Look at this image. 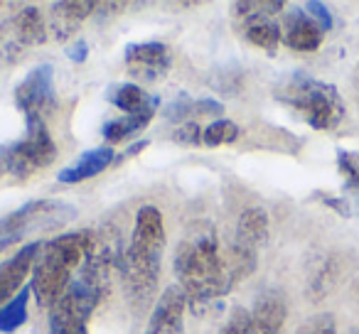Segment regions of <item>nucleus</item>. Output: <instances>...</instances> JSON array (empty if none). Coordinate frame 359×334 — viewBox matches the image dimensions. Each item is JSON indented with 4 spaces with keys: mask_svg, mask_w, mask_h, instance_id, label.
<instances>
[{
    "mask_svg": "<svg viewBox=\"0 0 359 334\" xmlns=\"http://www.w3.org/2000/svg\"><path fill=\"white\" fill-rule=\"evenodd\" d=\"M30 288H22L8 305L0 307V332H15L27 322V307H30Z\"/></svg>",
    "mask_w": 359,
    "mask_h": 334,
    "instance_id": "21",
    "label": "nucleus"
},
{
    "mask_svg": "<svg viewBox=\"0 0 359 334\" xmlns=\"http://www.w3.org/2000/svg\"><path fill=\"white\" fill-rule=\"evenodd\" d=\"M224 111V106L219 104V101H215V99H200V101H195V113H200V116H212V113H222Z\"/></svg>",
    "mask_w": 359,
    "mask_h": 334,
    "instance_id": "30",
    "label": "nucleus"
},
{
    "mask_svg": "<svg viewBox=\"0 0 359 334\" xmlns=\"http://www.w3.org/2000/svg\"><path fill=\"white\" fill-rule=\"evenodd\" d=\"M165 253V221L158 207L145 204L135 214L133 234L121 258V278L133 307L150 305L158 288Z\"/></svg>",
    "mask_w": 359,
    "mask_h": 334,
    "instance_id": "2",
    "label": "nucleus"
},
{
    "mask_svg": "<svg viewBox=\"0 0 359 334\" xmlns=\"http://www.w3.org/2000/svg\"><path fill=\"white\" fill-rule=\"evenodd\" d=\"M202 133H205V130H202L195 120H190V123L180 125V128L175 130L172 140H177V143H182V145H200L202 143Z\"/></svg>",
    "mask_w": 359,
    "mask_h": 334,
    "instance_id": "28",
    "label": "nucleus"
},
{
    "mask_svg": "<svg viewBox=\"0 0 359 334\" xmlns=\"http://www.w3.org/2000/svg\"><path fill=\"white\" fill-rule=\"evenodd\" d=\"M244 37L254 47H261L264 52L273 55L278 50L280 40H283V30L269 15H254L244 18Z\"/></svg>",
    "mask_w": 359,
    "mask_h": 334,
    "instance_id": "19",
    "label": "nucleus"
},
{
    "mask_svg": "<svg viewBox=\"0 0 359 334\" xmlns=\"http://www.w3.org/2000/svg\"><path fill=\"white\" fill-rule=\"evenodd\" d=\"M126 69L138 81H160L172 69V52L163 42H138L126 47Z\"/></svg>",
    "mask_w": 359,
    "mask_h": 334,
    "instance_id": "10",
    "label": "nucleus"
},
{
    "mask_svg": "<svg viewBox=\"0 0 359 334\" xmlns=\"http://www.w3.org/2000/svg\"><path fill=\"white\" fill-rule=\"evenodd\" d=\"M40 251H42V244H27V246H22L15 256H11L8 260L0 263V305L6 302V300L11 302L22 290L25 278L35 270Z\"/></svg>",
    "mask_w": 359,
    "mask_h": 334,
    "instance_id": "12",
    "label": "nucleus"
},
{
    "mask_svg": "<svg viewBox=\"0 0 359 334\" xmlns=\"http://www.w3.org/2000/svg\"><path fill=\"white\" fill-rule=\"evenodd\" d=\"M55 69L52 64H37L15 86V106L27 118H45L55 109Z\"/></svg>",
    "mask_w": 359,
    "mask_h": 334,
    "instance_id": "9",
    "label": "nucleus"
},
{
    "mask_svg": "<svg viewBox=\"0 0 359 334\" xmlns=\"http://www.w3.org/2000/svg\"><path fill=\"white\" fill-rule=\"evenodd\" d=\"M285 298L278 290H266L256 298L251 309V334H280L285 322Z\"/></svg>",
    "mask_w": 359,
    "mask_h": 334,
    "instance_id": "14",
    "label": "nucleus"
},
{
    "mask_svg": "<svg viewBox=\"0 0 359 334\" xmlns=\"http://www.w3.org/2000/svg\"><path fill=\"white\" fill-rule=\"evenodd\" d=\"M285 8V3H280V0H266V3H261V0H256V3H236L231 11H234L236 18H254V15H276V13H280Z\"/></svg>",
    "mask_w": 359,
    "mask_h": 334,
    "instance_id": "24",
    "label": "nucleus"
},
{
    "mask_svg": "<svg viewBox=\"0 0 359 334\" xmlns=\"http://www.w3.org/2000/svg\"><path fill=\"white\" fill-rule=\"evenodd\" d=\"M158 106H160V99L155 96V99L150 101V106H145L138 113H128V116H123V118L109 120V123L104 125L106 143H123V140H128V138H135V135L148 128L150 120L155 118Z\"/></svg>",
    "mask_w": 359,
    "mask_h": 334,
    "instance_id": "18",
    "label": "nucleus"
},
{
    "mask_svg": "<svg viewBox=\"0 0 359 334\" xmlns=\"http://www.w3.org/2000/svg\"><path fill=\"white\" fill-rule=\"evenodd\" d=\"M153 99L155 96L145 94L138 84H116L109 89V101L116 106V109L126 111V116L143 111L145 106H150V101Z\"/></svg>",
    "mask_w": 359,
    "mask_h": 334,
    "instance_id": "20",
    "label": "nucleus"
},
{
    "mask_svg": "<svg viewBox=\"0 0 359 334\" xmlns=\"http://www.w3.org/2000/svg\"><path fill=\"white\" fill-rule=\"evenodd\" d=\"M175 278L187 305L200 309L224 298L222 290V251L212 221H195L180 239L172 258Z\"/></svg>",
    "mask_w": 359,
    "mask_h": 334,
    "instance_id": "1",
    "label": "nucleus"
},
{
    "mask_svg": "<svg viewBox=\"0 0 359 334\" xmlns=\"http://www.w3.org/2000/svg\"><path fill=\"white\" fill-rule=\"evenodd\" d=\"M86 52H89V45H86L84 40H76V45H72L69 50H67V57H69L72 62H84Z\"/></svg>",
    "mask_w": 359,
    "mask_h": 334,
    "instance_id": "31",
    "label": "nucleus"
},
{
    "mask_svg": "<svg viewBox=\"0 0 359 334\" xmlns=\"http://www.w3.org/2000/svg\"><path fill=\"white\" fill-rule=\"evenodd\" d=\"M6 170V162H3V150H0V172Z\"/></svg>",
    "mask_w": 359,
    "mask_h": 334,
    "instance_id": "32",
    "label": "nucleus"
},
{
    "mask_svg": "<svg viewBox=\"0 0 359 334\" xmlns=\"http://www.w3.org/2000/svg\"><path fill=\"white\" fill-rule=\"evenodd\" d=\"M0 150H3L6 172H11L18 180H27L35 172L45 170L57 158V143L47 130L45 118H27L25 135Z\"/></svg>",
    "mask_w": 359,
    "mask_h": 334,
    "instance_id": "6",
    "label": "nucleus"
},
{
    "mask_svg": "<svg viewBox=\"0 0 359 334\" xmlns=\"http://www.w3.org/2000/svg\"><path fill=\"white\" fill-rule=\"evenodd\" d=\"M76 216V209L60 200H35L22 204L20 209L11 211L0 219V253L11 246L20 244L25 236L45 229L69 224Z\"/></svg>",
    "mask_w": 359,
    "mask_h": 334,
    "instance_id": "5",
    "label": "nucleus"
},
{
    "mask_svg": "<svg viewBox=\"0 0 359 334\" xmlns=\"http://www.w3.org/2000/svg\"><path fill=\"white\" fill-rule=\"evenodd\" d=\"M334 332H337V324H334L332 314L318 312V314H313V317L305 319L295 334H334Z\"/></svg>",
    "mask_w": 359,
    "mask_h": 334,
    "instance_id": "25",
    "label": "nucleus"
},
{
    "mask_svg": "<svg viewBox=\"0 0 359 334\" xmlns=\"http://www.w3.org/2000/svg\"><path fill=\"white\" fill-rule=\"evenodd\" d=\"M187 305L185 293L180 290V285H170L160 300L155 302L153 312H150L148 327L145 334H187L185 332V309Z\"/></svg>",
    "mask_w": 359,
    "mask_h": 334,
    "instance_id": "11",
    "label": "nucleus"
},
{
    "mask_svg": "<svg viewBox=\"0 0 359 334\" xmlns=\"http://www.w3.org/2000/svg\"><path fill=\"white\" fill-rule=\"evenodd\" d=\"M354 334H359V332H354Z\"/></svg>",
    "mask_w": 359,
    "mask_h": 334,
    "instance_id": "33",
    "label": "nucleus"
},
{
    "mask_svg": "<svg viewBox=\"0 0 359 334\" xmlns=\"http://www.w3.org/2000/svg\"><path fill=\"white\" fill-rule=\"evenodd\" d=\"M94 11H99L94 0H76V3L74 0H65V3H57V6H52L47 32H52L57 42H67L69 37L76 35L81 22Z\"/></svg>",
    "mask_w": 359,
    "mask_h": 334,
    "instance_id": "13",
    "label": "nucleus"
},
{
    "mask_svg": "<svg viewBox=\"0 0 359 334\" xmlns=\"http://www.w3.org/2000/svg\"><path fill=\"white\" fill-rule=\"evenodd\" d=\"M278 101L298 111L300 118L315 130H332L344 118V101L339 99L332 84L295 71L276 89Z\"/></svg>",
    "mask_w": 359,
    "mask_h": 334,
    "instance_id": "4",
    "label": "nucleus"
},
{
    "mask_svg": "<svg viewBox=\"0 0 359 334\" xmlns=\"http://www.w3.org/2000/svg\"><path fill=\"white\" fill-rule=\"evenodd\" d=\"M269 241V214L261 207H249L241 211L239 224H236V239L234 244L244 246L249 251L259 253Z\"/></svg>",
    "mask_w": 359,
    "mask_h": 334,
    "instance_id": "17",
    "label": "nucleus"
},
{
    "mask_svg": "<svg viewBox=\"0 0 359 334\" xmlns=\"http://www.w3.org/2000/svg\"><path fill=\"white\" fill-rule=\"evenodd\" d=\"M222 334H251V312L246 307H234L226 317Z\"/></svg>",
    "mask_w": 359,
    "mask_h": 334,
    "instance_id": "26",
    "label": "nucleus"
},
{
    "mask_svg": "<svg viewBox=\"0 0 359 334\" xmlns=\"http://www.w3.org/2000/svg\"><path fill=\"white\" fill-rule=\"evenodd\" d=\"M47 40V20L37 8H25L0 25V60L18 62Z\"/></svg>",
    "mask_w": 359,
    "mask_h": 334,
    "instance_id": "8",
    "label": "nucleus"
},
{
    "mask_svg": "<svg viewBox=\"0 0 359 334\" xmlns=\"http://www.w3.org/2000/svg\"><path fill=\"white\" fill-rule=\"evenodd\" d=\"M116 162V150L114 148H94V150H86V153L79 155V160L72 165H67L65 170H60L57 180L62 185H76V182H84L91 180V177L101 175L104 170H109L111 165Z\"/></svg>",
    "mask_w": 359,
    "mask_h": 334,
    "instance_id": "16",
    "label": "nucleus"
},
{
    "mask_svg": "<svg viewBox=\"0 0 359 334\" xmlns=\"http://www.w3.org/2000/svg\"><path fill=\"white\" fill-rule=\"evenodd\" d=\"M337 167L339 175L344 177V190L359 197V158L354 153H347V150H339Z\"/></svg>",
    "mask_w": 359,
    "mask_h": 334,
    "instance_id": "23",
    "label": "nucleus"
},
{
    "mask_svg": "<svg viewBox=\"0 0 359 334\" xmlns=\"http://www.w3.org/2000/svg\"><path fill=\"white\" fill-rule=\"evenodd\" d=\"M239 135H241V130H239V125H236L234 120L219 118V120H215V123H210L205 128V133H202V143H205L207 148H217V145L234 143Z\"/></svg>",
    "mask_w": 359,
    "mask_h": 334,
    "instance_id": "22",
    "label": "nucleus"
},
{
    "mask_svg": "<svg viewBox=\"0 0 359 334\" xmlns=\"http://www.w3.org/2000/svg\"><path fill=\"white\" fill-rule=\"evenodd\" d=\"M303 11L308 13V15L313 18V20L318 22V25L323 27L325 32H327L330 27H332V15H330L327 6H323V3H318V0H310V3H305Z\"/></svg>",
    "mask_w": 359,
    "mask_h": 334,
    "instance_id": "29",
    "label": "nucleus"
},
{
    "mask_svg": "<svg viewBox=\"0 0 359 334\" xmlns=\"http://www.w3.org/2000/svg\"><path fill=\"white\" fill-rule=\"evenodd\" d=\"M101 290L76 275L50 312V334H89V319L101 300Z\"/></svg>",
    "mask_w": 359,
    "mask_h": 334,
    "instance_id": "7",
    "label": "nucleus"
},
{
    "mask_svg": "<svg viewBox=\"0 0 359 334\" xmlns=\"http://www.w3.org/2000/svg\"><path fill=\"white\" fill-rule=\"evenodd\" d=\"M163 113L168 120H182V118H187V116L195 113V101H192L187 94H180L177 99H175L172 104L163 111Z\"/></svg>",
    "mask_w": 359,
    "mask_h": 334,
    "instance_id": "27",
    "label": "nucleus"
},
{
    "mask_svg": "<svg viewBox=\"0 0 359 334\" xmlns=\"http://www.w3.org/2000/svg\"><path fill=\"white\" fill-rule=\"evenodd\" d=\"M325 40V30L305 11H293L285 15L283 42L295 52H315Z\"/></svg>",
    "mask_w": 359,
    "mask_h": 334,
    "instance_id": "15",
    "label": "nucleus"
},
{
    "mask_svg": "<svg viewBox=\"0 0 359 334\" xmlns=\"http://www.w3.org/2000/svg\"><path fill=\"white\" fill-rule=\"evenodd\" d=\"M86 244H89V231L62 234L42 244L30 285L40 307H55L57 300L74 283L76 273L84 263Z\"/></svg>",
    "mask_w": 359,
    "mask_h": 334,
    "instance_id": "3",
    "label": "nucleus"
}]
</instances>
